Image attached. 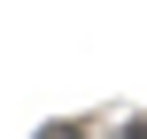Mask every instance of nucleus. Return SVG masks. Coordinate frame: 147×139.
I'll return each mask as SVG.
<instances>
[{
    "instance_id": "nucleus-1",
    "label": "nucleus",
    "mask_w": 147,
    "mask_h": 139,
    "mask_svg": "<svg viewBox=\"0 0 147 139\" xmlns=\"http://www.w3.org/2000/svg\"><path fill=\"white\" fill-rule=\"evenodd\" d=\"M39 139H85V132H78V124H54V132H39Z\"/></svg>"
}]
</instances>
